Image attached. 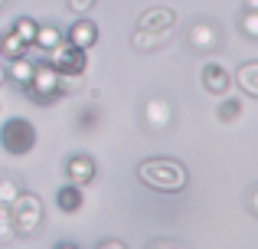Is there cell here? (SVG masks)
<instances>
[{"mask_svg":"<svg viewBox=\"0 0 258 249\" xmlns=\"http://www.w3.org/2000/svg\"><path fill=\"white\" fill-rule=\"evenodd\" d=\"M95 249H127V243H121V239H101Z\"/></svg>","mask_w":258,"mask_h":249,"instance_id":"d4e9b609","label":"cell"},{"mask_svg":"<svg viewBox=\"0 0 258 249\" xmlns=\"http://www.w3.org/2000/svg\"><path fill=\"white\" fill-rule=\"evenodd\" d=\"M0 112H4V109H0Z\"/></svg>","mask_w":258,"mask_h":249,"instance_id":"f546056e","label":"cell"},{"mask_svg":"<svg viewBox=\"0 0 258 249\" xmlns=\"http://www.w3.org/2000/svg\"><path fill=\"white\" fill-rule=\"evenodd\" d=\"M245 204H248V213L255 217V213H258V187H248V190H245Z\"/></svg>","mask_w":258,"mask_h":249,"instance_id":"cb8c5ba5","label":"cell"},{"mask_svg":"<svg viewBox=\"0 0 258 249\" xmlns=\"http://www.w3.org/2000/svg\"><path fill=\"white\" fill-rule=\"evenodd\" d=\"M242 112H245L242 98H229V95H222V102H219V122H222V125L239 122V118H242Z\"/></svg>","mask_w":258,"mask_h":249,"instance_id":"e0dca14e","label":"cell"},{"mask_svg":"<svg viewBox=\"0 0 258 249\" xmlns=\"http://www.w3.org/2000/svg\"><path fill=\"white\" fill-rule=\"evenodd\" d=\"M0 147L10 158H23L36 147V128L30 118H7L0 125Z\"/></svg>","mask_w":258,"mask_h":249,"instance_id":"3957f363","label":"cell"},{"mask_svg":"<svg viewBox=\"0 0 258 249\" xmlns=\"http://www.w3.org/2000/svg\"><path fill=\"white\" fill-rule=\"evenodd\" d=\"M147 249H183L180 243H170V239H157V243H151Z\"/></svg>","mask_w":258,"mask_h":249,"instance_id":"484cf974","label":"cell"},{"mask_svg":"<svg viewBox=\"0 0 258 249\" xmlns=\"http://www.w3.org/2000/svg\"><path fill=\"white\" fill-rule=\"evenodd\" d=\"M46 63H49L59 76H85V69H88V53L62 39L59 46H52V49L46 53Z\"/></svg>","mask_w":258,"mask_h":249,"instance_id":"5b68a950","label":"cell"},{"mask_svg":"<svg viewBox=\"0 0 258 249\" xmlns=\"http://www.w3.org/2000/svg\"><path fill=\"white\" fill-rule=\"evenodd\" d=\"M176 26V10L167 4H154L147 10H141L138 17V30H147V33H170Z\"/></svg>","mask_w":258,"mask_h":249,"instance_id":"ba28073f","label":"cell"},{"mask_svg":"<svg viewBox=\"0 0 258 249\" xmlns=\"http://www.w3.org/2000/svg\"><path fill=\"white\" fill-rule=\"evenodd\" d=\"M200 85H203L206 95L222 98V95H229V89H232V72H229L226 66H219V63H206L203 72H200Z\"/></svg>","mask_w":258,"mask_h":249,"instance_id":"30bf717a","label":"cell"},{"mask_svg":"<svg viewBox=\"0 0 258 249\" xmlns=\"http://www.w3.org/2000/svg\"><path fill=\"white\" fill-rule=\"evenodd\" d=\"M62 171H66V180L76 184V187H88L95 177H98V164H95V158H92V154H82V151L69 154Z\"/></svg>","mask_w":258,"mask_h":249,"instance_id":"9c48e42d","label":"cell"},{"mask_svg":"<svg viewBox=\"0 0 258 249\" xmlns=\"http://www.w3.org/2000/svg\"><path fill=\"white\" fill-rule=\"evenodd\" d=\"M82 204H85L82 187L69 184V180H66V184L56 190V210H59V213H69V217H72V213H79V210H82Z\"/></svg>","mask_w":258,"mask_h":249,"instance_id":"7c38bea8","label":"cell"},{"mask_svg":"<svg viewBox=\"0 0 258 249\" xmlns=\"http://www.w3.org/2000/svg\"><path fill=\"white\" fill-rule=\"evenodd\" d=\"M26 49H30V46H26V43H23V39H20L13 30L0 33V59H17V56H26Z\"/></svg>","mask_w":258,"mask_h":249,"instance_id":"9a60e30c","label":"cell"},{"mask_svg":"<svg viewBox=\"0 0 258 249\" xmlns=\"http://www.w3.org/2000/svg\"><path fill=\"white\" fill-rule=\"evenodd\" d=\"M167 39V33H147V30H134V36H131V43H134V49H154V46H160Z\"/></svg>","mask_w":258,"mask_h":249,"instance_id":"d6986e66","label":"cell"},{"mask_svg":"<svg viewBox=\"0 0 258 249\" xmlns=\"http://www.w3.org/2000/svg\"><path fill=\"white\" fill-rule=\"evenodd\" d=\"M13 239H17V233L10 223V207H0V249H7Z\"/></svg>","mask_w":258,"mask_h":249,"instance_id":"7402d4cb","label":"cell"},{"mask_svg":"<svg viewBox=\"0 0 258 249\" xmlns=\"http://www.w3.org/2000/svg\"><path fill=\"white\" fill-rule=\"evenodd\" d=\"M33 59H26V56H17V59H7V66H4V72H7V82H13V85H20V89H26L30 85V79H33Z\"/></svg>","mask_w":258,"mask_h":249,"instance_id":"5bb4252c","label":"cell"},{"mask_svg":"<svg viewBox=\"0 0 258 249\" xmlns=\"http://www.w3.org/2000/svg\"><path fill=\"white\" fill-rule=\"evenodd\" d=\"M95 4H98V0H66V7H69V10L76 13V17H82V13H88Z\"/></svg>","mask_w":258,"mask_h":249,"instance_id":"603a6c76","label":"cell"},{"mask_svg":"<svg viewBox=\"0 0 258 249\" xmlns=\"http://www.w3.org/2000/svg\"><path fill=\"white\" fill-rule=\"evenodd\" d=\"M245 10H258V0H245Z\"/></svg>","mask_w":258,"mask_h":249,"instance_id":"83f0119b","label":"cell"},{"mask_svg":"<svg viewBox=\"0 0 258 249\" xmlns=\"http://www.w3.org/2000/svg\"><path fill=\"white\" fill-rule=\"evenodd\" d=\"M232 79H235V85H239L248 98H258V59H245V63H239V69H235Z\"/></svg>","mask_w":258,"mask_h":249,"instance_id":"4fadbf2b","label":"cell"},{"mask_svg":"<svg viewBox=\"0 0 258 249\" xmlns=\"http://www.w3.org/2000/svg\"><path fill=\"white\" fill-rule=\"evenodd\" d=\"M141 125L151 134H164L173 125V105L167 95H147L144 109H141Z\"/></svg>","mask_w":258,"mask_h":249,"instance_id":"8992f818","label":"cell"},{"mask_svg":"<svg viewBox=\"0 0 258 249\" xmlns=\"http://www.w3.org/2000/svg\"><path fill=\"white\" fill-rule=\"evenodd\" d=\"M186 43H189V49H196V53H216L222 46V30L213 20H193V23L186 26Z\"/></svg>","mask_w":258,"mask_h":249,"instance_id":"52a82bcc","label":"cell"},{"mask_svg":"<svg viewBox=\"0 0 258 249\" xmlns=\"http://www.w3.org/2000/svg\"><path fill=\"white\" fill-rule=\"evenodd\" d=\"M59 43H62V30H59V26H52V23L36 26V36H33V46H36V49L49 53L52 46H59Z\"/></svg>","mask_w":258,"mask_h":249,"instance_id":"2e32d148","label":"cell"},{"mask_svg":"<svg viewBox=\"0 0 258 249\" xmlns=\"http://www.w3.org/2000/svg\"><path fill=\"white\" fill-rule=\"evenodd\" d=\"M36 26H39V23H36L33 17H17V20H13V26H10V30L17 33V36L23 39L26 46H33V36H36Z\"/></svg>","mask_w":258,"mask_h":249,"instance_id":"ffe728a7","label":"cell"},{"mask_svg":"<svg viewBox=\"0 0 258 249\" xmlns=\"http://www.w3.org/2000/svg\"><path fill=\"white\" fill-rule=\"evenodd\" d=\"M239 30H242V36H245V39H258V10H242Z\"/></svg>","mask_w":258,"mask_h":249,"instance_id":"44dd1931","label":"cell"},{"mask_svg":"<svg viewBox=\"0 0 258 249\" xmlns=\"http://www.w3.org/2000/svg\"><path fill=\"white\" fill-rule=\"evenodd\" d=\"M7 85V72H4V66H0V89Z\"/></svg>","mask_w":258,"mask_h":249,"instance_id":"f1b7e54d","label":"cell"},{"mask_svg":"<svg viewBox=\"0 0 258 249\" xmlns=\"http://www.w3.org/2000/svg\"><path fill=\"white\" fill-rule=\"evenodd\" d=\"M138 180L151 190H164V193H180L189 184V171L183 161L176 158H144L138 164Z\"/></svg>","mask_w":258,"mask_h":249,"instance_id":"6da1fadb","label":"cell"},{"mask_svg":"<svg viewBox=\"0 0 258 249\" xmlns=\"http://www.w3.org/2000/svg\"><path fill=\"white\" fill-rule=\"evenodd\" d=\"M20 180L17 177H10V174H0V207H10L13 200L20 197Z\"/></svg>","mask_w":258,"mask_h":249,"instance_id":"ac0fdd59","label":"cell"},{"mask_svg":"<svg viewBox=\"0 0 258 249\" xmlns=\"http://www.w3.org/2000/svg\"><path fill=\"white\" fill-rule=\"evenodd\" d=\"M62 39L88 53L95 43H98V23H95V20H88L85 13H82V17H76V20H72V26L62 33Z\"/></svg>","mask_w":258,"mask_h":249,"instance_id":"8fae6325","label":"cell"},{"mask_svg":"<svg viewBox=\"0 0 258 249\" xmlns=\"http://www.w3.org/2000/svg\"><path fill=\"white\" fill-rule=\"evenodd\" d=\"M43 217H46L43 200L30 190H20V197L10 204V223H13V233H17V236H33V233H39Z\"/></svg>","mask_w":258,"mask_h":249,"instance_id":"7a4b0ae2","label":"cell"},{"mask_svg":"<svg viewBox=\"0 0 258 249\" xmlns=\"http://www.w3.org/2000/svg\"><path fill=\"white\" fill-rule=\"evenodd\" d=\"M26 95L36 105L56 102V98L62 95V89H59V72L52 69L49 63H36L33 66V79H30V85H26Z\"/></svg>","mask_w":258,"mask_h":249,"instance_id":"277c9868","label":"cell"},{"mask_svg":"<svg viewBox=\"0 0 258 249\" xmlns=\"http://www.w3.org/2000/svg\"><path fill=\"white\" fill-rule=\"evenodd\" d=\"M56 249H82L79 243H69V239H62V243H56Z\"/></svg>","mask_w":258,"mask_h":249,"instance_id":"4316f807","label":"cell"}]
</instances>
